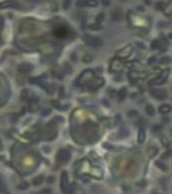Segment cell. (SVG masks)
I'll use <instances>...</instances> for the list:
<instances>
[{
	"mask_svg": "<svg viewBox=\"0 0 172 194\" xmlns=\"http://www.w3.org/2000/svg\"><path fill=\"white\" fill-rule=\"evenodd\" d=\"M83 41L86 45L90 48H99L102 46V41L99 38L94 37V36H90V35H85L83 36Z\"/></svg>",
	"mask_w": 172,
	"mask_h": 194,
	"instance_id": "1",
	"label": "cell"
},
{
	"mask_svg": "<svg viewBox=\"0 0 172 194\" xmlns=\"http://www.w3.org/2000/svg\"><path fill=\"white\" fill-rule=\"evenodd\" d=\"M169 74H170L169 69H165L164 71H162L161 73L159 74V76H157V77L154 78L152 81H150L149 84H150V85H159V84H163L164 82L167 80Z\"/></svg>",
	"mask_w": 172,
	"mask_h": 194,
	"instance_id": "2",
	"label": "cell"
},
{
	"mask_svg": "<svg viewBox=\"0 0 172 194\" xmlns=\"http://www.w3.org/2000/svg\"><path fill=\"white\" fill-rule=\"evenodd\" d=\"M57 161H58L60 164H65V163L69 162L70 159H71V153L68 149H60L57 153V157H56Z\"/></svg>",
	"mask_w": 172,
	"mask_h": 194,
	"instance_id": "3",
	"label": "cell"
},
{
	"mask_svg": "<svg viewBox=\"0 0 172 194\" xmlns=\"http://www.w3.org/2000/svg\"><path fill=\"white\" fill-rule=\"evenodd\" d=\"M133 53V47H132L131 45H128L126 46L125 48H123V49H120V51L116 52V58L118 59H126L128 58V57H130V55Z\"/></svg>",
	"mask_w": 172,
	"mask_h": 194,
	"instance_id": "4",
	"label": "cell"
},
{
	"mask_svg": "<svg viewBox=\"0 0 172 194\" xmlns=\"http://www.w3.org/2000/svg\"><path fill=\"white\" fill-rule=\"evenodd\" d=\"M123 69H124V63L122 61V59H118L116 57L112 61V63H110V71L118 73V72L123 71Z\"/></svg>",
	"mask_w": 172,
	"mask_h": 194,
	"instance_id": "5",
	"label": "cell"
},
{
	"mask_svg": "<svg viewBox=\"0 0 172 194\" xmlns=\"http://www.w3.org/2000/svg\"><path fill=\"white\" fill-rule=\"evenodd\" d=\"M150 95L156 100H165L167 99V93L164 90H158V89H152L150 90Z\"/></svg>",
	"mask_w": 172,
	"mask_h": 194,
	"instance_id": "6",
	"label": "cell"
},
{
	"mask_svg": "<svg viewBox=\"0 0 172 194\" xmlns=\"http://www.w3.org/2000/svg\"><path fill=\"white\" fill-rule=\"evenodd\" d=\"M168 47V43L162 40H154L151 44V48L152 50H161V51H165Z\"/></svg>",
	"mask_w": 172,
	"mask_h": 194,
	"instance_id": "7",
	"label": "cell"
},
{
	"mask_svg": "<svg viewBox=\"0 0 172 194\" xmlns=\"http://www.w3.org/2000/svg\"><path fill=\"white\" fill-rule=\"evenodd\" d=\"M78 7H96L98 5L97 0H77Z\"/></svg>",
	"mask_w": 172,
	"mask_h": 194,
	"instance_id": "8",
	"label": "cell"
},
{
	"mask_svg": "<svg viewBox=\"0 0 172 194\" xmlns=\"http://www.w3.org/2000/svg\"><path fill=\"white\" fill-rule=\"evenodd\" d=\"M32 69H34V66H32L30 63H28V62L20 63V64L18 65V67H17L18 72H20V73H22V74L30 73V72L32 71Z\"/></svg>",
	"mask_w": 172,
	"mask_h": 194,
	"instance_id": "9",
	"label": "cell"
},
{
	"mask_svg": "<svg viewBox=\"0 0 172 194\" xmlns=\"http://www.w3.org/2000/svg\"><path fill=\"white\" fill-rule=\"evenodd\" d=\"M61 190H62L64 193H66L68 191V188H69V182H68V174H67L66 171L62 173L61 175Z\"/></svg>",
	"mask_w": 172,
	"mask_h": 194,
	"instance_id": "10",
	"label": "cell"
},
{
	"mask_svg": "<svg viewBox=\"0 0 172 194\" xmlns=\"http://www.w3.org/2000/svg\"><path fill=\"white\" fill-rule=\"evenodd\" d=\"M6 8H20V5L13 0H5L3 2L0 3V9H6Z\"/></svg>",
	"mask_w": 172,
	"mask_h": 194,
	"instance_id": "11",
	"label": "cell"
},
{
	"mask_svg": "<svg viewBox=\"0 0 172 194\" xmlns=\"http://www.w3.org/2000/svg\"><path fill=\"white\" fill-rule=\"evenodd\" d=\"M172 110V107L170 105H168V104H163V105H161L159 107V112L161 113V114H168V113H170Z\"/></svg>",
	"mask_w": 172,
	"mask_h": 194,
	"instance_id": "12",
	"label": "cell"
},
{
	"mask_svg": "<svg viewBox=\"0 0 172 194\" xmlns=\"http://www.w3.org/2000/svg\"><path fill=\"white\" fill-rule=\"evenodd\" d=\"M145 138H146V132H145L144 128H141L138 133V142L143 143L145 141Z\"/></svg>",
	"mask_w": 172,
	"mask_h": 194,
	"instance_id": "13",
	"label": "cell"
},
{
	"mask_svg": "<svg viewBox=\"0 0 172 194\" xmlns=\"http://www.w3.org/2000/svg\"><path fill=\"white\" fill-rule=\"evenodd\" d=\"M127 95H128V90H127V88H122V89L120 90V92H118V94L120 101H124V100H125L126 98H127Z\"/></svg>",
	"mask_w": 172,
	"mask_h": 194,
	"instance_id": "14",
	"label": "cell"
},
{
	"mask_svg": "<svg viewBox=\"0 0 172 194\" xmlns=\"http://www.w3.org/2000/svg\"><path fill=\"white\" fill-rule=\"evenodd\" d=\"M43 181H44V177L42 175H40V176H37V177L32 180V184H34V186H40L43 183Z\"/></svg>",
	"mask_w": 172,
	"mask_h": 194,
	"instance_id": "15",
	"label": "cell"
},
{
	"mask_svg": "<svg viewBox=\"0 0 172 194\" xmlns=\"http://www.w3.org/2000/svg\"><path fill=\"white\" fill-rule=\"evenodd\" d=\"M145 110H146L147 115H149V116H153V115H154V113H155V109H154V107H153L152 105H147Z\"/></svg>",
	"mask_w": 172,
	"mask_h": 194,
	"instance_id": "16",
	"label": "cell"
},
{
	"mask_svg": "<svg viewBox=\"0 0 172 194\" xmlns=\"http://www.w3.org/2000/svg\"><path fill=\"white\" fill-rule=\"evenodd\" d=\"M120 16H122V13H120V11L118 10V9H116V10L112 12V20L118 22V20H120Z\"/></svg>",
	"mask_w": 172,
	"mask_h": 194,
	"instance_id": "17",
	"label": "cell"
},
{
	"mask_svg": "<svg viewBox=\"0 0 172 194\" xmlns=\"http://www.w3.org/2000/svg\"><path fill=\"white\" fill-rule=\"evenodd\" d=\"M103 20H104V13H99V14L96 15V17H95V22H96V24H101V22H103Z\"/></svg>",
	"mask_w": 172,
	"mask_h": 194,
	"instance_id": "18",
	"label": "cell"
},
{
	"mask_svg": "<svg viewBox=\"0 0 172 194\" xmlns=\"http://www.w3.org/2000/svg\"><path fill=\"white\" fill-rule=\"evenodd\" d=\"M82 60H83L85 63H89V62H91V61H92V55H91V54H88V53H87V54L84 55V57H83V58H82Z\"/></svg>",
	"mask_w": 172,
	"mask_h": 194,
	"instance_id": "19",
	"label": "cell"
},
{
	"mask_svg": "<svg viewBox=\"0 0 172 194\" xmlns=\"http://www.w3.org/2000/svg\"><path fill=\"white\" fill-rule=\"evenodd\" d=\"M71 3H72V0H64V2H63V8L69 9L70 6H71Z\"/></svg>",
	"mask_w": 172,
	"mask_h": 194,
	"instance_id": "20",
	"label": "cell"
},
{
	"mask_svg": "<svg viewBox=\"0 0 172 194\" xmlns=\"http://www.w3.org/2000/svg\"><path fill=\"white\" fill-rule=\"evenodd\" d=\"M90 28L93 31H97V30H100L101 26L100 24H90Z\"/></svg>",
	"mask_w": 172,
	"mask_h": 194,
	"instance_id": "21",
	"label": "cell"
},
{
	"mask_svg": "<svg viewBox=\"0 0 172 194\" xmlns=\"http://www.w3.org/2000/svg\"><path fill=\"white\" fill-rule=\"evenodd\" d=\"M18 188H19L20 190L28 189V184L26 183V182H22V183H20L19 185H18Z\"/></svg>",
	"mask_w": 172,
	"mask_h": 194,
	"instance_id": "22",
	"label": "cell"
},
{
	"mask_svg": "<svg viewBox=\"0 0 172 194\" xmlns=\"http://www.w3.org/2000/svg\"><path fill=\"white\" fill-rule=\"evenodd\" d=\"M164 7H165V4H164L163 2H159L156 4V9H157V10H163Z\"/></svg>",
	"mask_w": 172,
	"mask_h": 194,
	"instance_id": "23",
	"label": "cell"
},
{
	"mask_svg": "<svg viewBox=\"0 0 172 194\" xmlns=\"http://www.w3.org/2000/svg\"><path fill=\"white\" fill-rule=\"evenodd\" d=\"M156 60H157V57H156V56H152V57H151V58L148 60V63H149V64H151V63H154Z\"/></svg>",
	"mask_w": 172,
	"mask_h": 194,
	"instance_id": "24",
	"label": "cell"
},
{
	"mask_svg": "<svg viewBox=\"0 0 172 194\" xmlns=\"http://www.w3.org/2000/svg\"><path fill=\"white\" fill-rule=\"evenodd\" d=\"M156 165H157L158 167H160V168H161V169H162V170H163V171H165V170H166L165 166H164V165L162 164L161 162H157V164H156Z\"/></svg>",
	"mask_w": 172,
	"mask_h": 194,
	"instance_id": "25",
	"label": "cell"
},
{
	"mask_svg": "<svg viewBox=\"0 0 172 194\" xmlns=\"http://www.w3.org/2000/svg\"><path fill=\"white\" fill-rule=\"evenodd\" d=\"M100 1L104 6H108L110 5V0H100Z\"/></svg>",
	"mask_w": 172,
	"mask_h": 194,
	"instance_id": "26",
	"label": "cell"
},
{
	"mask_svg": "<svg viewBox=\"0 0 172 194\" xmlns=\"http://www.w3.org/2000/svg\"><path fill=\"white\" fill-rule=\"evenodd\" d=\"M3 22H4V18L2 16H0V28H3Z\"/></svg>",
	"mask_w": 172,
	"mask_h": 194,
	"instance_id": "27",
	"label": "cell"
},
{
	"mask_svg": "<svg viewBox=\"0 0 172 194\" xmlns=\"http://www.w3.org/2000/svg\"><path fill=\"white\" fill-rule=\"evenodd\" d=\"M42 194H51V190H49V189H45V190H43Z\"/></svg>",
	"mask_w": 172,
	"mask_h": 194,
	"instance_id": "28",
	"label": "cell"
},
{
	"mask_svg": "<svg viewBox=\"0 0 172 194\" xmlns=\"http://www.w3.org/2000/svg\"><path fill=\"white\" fill-rule=\"evenodd\" d=\"M158 129H161V126H155L154 127V131H158Z\"/></svg>",
	"mask_w": 172,
	"mask_h": 194,
	"instance_id": "29",
	"label": "cell"
},
{
	"mask_svg": "<svg viewBox=\"0 0 172 194\" xmlns=\"http://www.w3.org/2000/svg\"><path fill=\"white\" fill-rule=\"evenodd\" d=\"M3 149V144H2V141H1V139H0V151Z\"/></svg>",
	"mask_w": 172,
	"mask_h": 194,
	"instance_id": "30",
	"label": "cell"
},
{
	"mask_svg": "<svg viewBox=\"0 0 172 194\" xmlns=\"http://www.w3.org/2000/svg\"><path fill=\"white\" fill-rule=\"evenodd\" d=\"M1 41H2V40H1V38H0V45H1V43H2Z\"/></svg>",
	"mask_w": 172,
	"mask_h": 194,
	"instance_id": "31",
	"label": "cell"
},
{
	"mask_svg": "<svg viewBox=\"0 0 172 194\" xmlns=\"http://www.w3.org/2000/svg\"><path fill=\"white\" fill-rule=\"evenodd\" d=\"M170 38H171V39H172V33H171V34H170Z\"/></svg>",
	"mask_w": 172,
	"mask_h": 194,
	"instance_id": "32",
	"label": "cell"
}]
</instances>
